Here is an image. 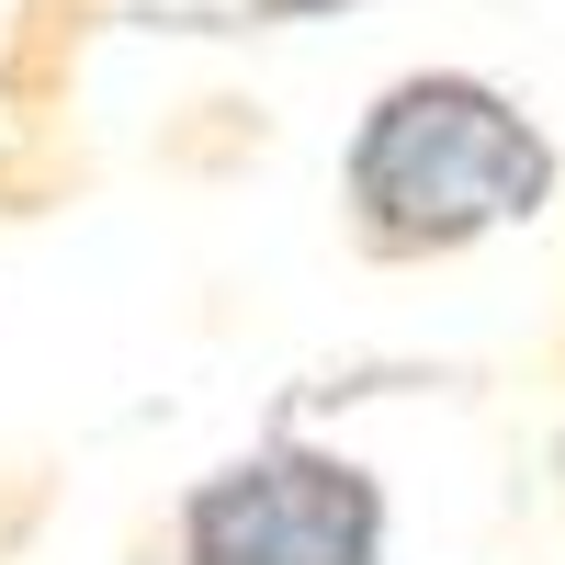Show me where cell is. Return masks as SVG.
<instances>
[{"instance_id": "6da1fadb", "label": "cell", "mask_w": 565, "mask_h": 565, "mask_svg": "<svg viewBox=\"0 0 565 565\" xmlns=\"http://www.w3.org/2000/svg\"><path fill=\"white\" fill-rule=\"evenodd\" d=\"M554 193V148L487 79H407L351 148V204L385 249H463Z\"/></svg>"}, {"instance_id": "7a4b0ae2", "label": "cell", "mask_w": 565, "mask_h": 565, "mask_svg": "<svg viewBox=\"0 0 565 565\" xmlns=\"http://www.w3.org/2000/svg\"><path fill=\"white\" fill-rule=\"evenodd\" d=\"M373 543L385 509L351 463H238L181 521L193 565H373Z\"/></svg>"}]
</instances>
